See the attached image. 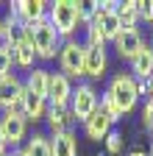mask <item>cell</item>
<instances>
[{"label": "cell", "mask_w": 153, "mask_h": 156, "mask_svg": "<svg viewBox=\"0 0 153 156\" xmlns=\"http://www.w3.org/2000/svg\"><path fill=\"white\" fill-rule=\"evenodd\" d=\"M106 153L109 156H117V153H123V134L120 131H109V136H106Z\"/></svg>", "instance_id": "7402d4cb"}, {"label": "cell", "mask_w": 153, "mask_h": 156, "mask_svg": "<svg viewBox=\"0 0 153 156\" xmlns=\"http://www.w3.org/2000/svg\"><path fill=\"white\" fill-rule=\"evenodd\" d=\"M20 112L28 123H36V120H45V114H47V101L39 95H33V92H23V101H20Z\"/></svg>", "instance_id": "5bb4252c"}, {"label": "cell", "mask_w": 153, "mask_h": 156, "mask_svg": "<svg viewBox=\"0 0 153 156\" xmlns=\"http://www.w3.org/2000/svg\"><path fill=\"white\" fill-rule=\"evenodd\" d=\"M142 128L153 136V101H145V106H142Z\"/></svg>", "instance_id": "cb8c5ba5"}, {"label": "cell", "mask_w": 153, "mask_h": 156, "mask_svg": "<svg viewBox=\"0 0 153 156\" xmlns=\"http://www.w3.org/2000/svg\"><path fill=\"white\" fill-rule=\"evenodd\" d=\"M23 153L25 156H53V151H50V136L47 134H33L31 140L23 145Z\"/></svg>", "instance_id": "ffe728a7"}, {"label": "cell", "mask_w": 153, "mask_h": 156, "mask_svg": "<svg viewBox=\"0 0 153 156\" xmlns=\"http://www.w3.org/2000/svg\"><path fill=\"white\" fill-rule=\"evenodd\" d=\"M148 45H150V48H153V31H150V42H148Z\"/></svg>", "instance_id": "f546056e"}, {"label": "cell", "mask_w": 153, "mask_h": 156, "mask_svg": "<svg viewBox=\"0 0 153 156\" xmlns=\"http://www.w3.org/2000/svg\"><path fill=\"white\" fill-rule=\"evenodd\" d=\"M148 156H153V140H150V153H148Z\"/></svg>", "instance_id": "4dcf8cb0"}, {"label": "cell", "mask_w": 153, "mask_h": 156, "mask_svg": "<svg viewBox=\"0 0 153 156\" xmlns=\"http://www.w3.org/2000/svg\"><path fill=\"white\" fill-rule=\"evenodd\" d=\"M128 64H131V70H128V73H131L134 78H137L139 84L150 81V78H153V48L145 42V45H142V50H139L137 56H134Z\"/></svg>", "instance_id": "8fae6325"}, {"label": "cell", "mask_w": 153, "mask_h": 156, "mask_svg": "<svg viewBox=\"0 0 153 156\" xmlns=\"http://www.w3.org/2000/svg\"><path fill=\"white\" fill-rule=\"evenodd\" d=\"M50 151H53V156H78V136H75V131L50 136Z\"/></svg>", "instance_id": "d6986e66"}, {"label": "cell", "mask_w": 153, "mask_h": 156, "mask_svg": "<svg viewBox=\"0 0 153 156\" xmlns=\"http://www.w3.org/2000/svg\"><path fill=\"white\" fill-rule=\"evenodd\" d=\"M25 89L28 92H33V95H39V98H45L47 101V84H50V70H45V67H33L31 73H28V78H25Z\"/></svg>", "instance_id": "ac0fdd59"}, {"label": "cell", "mask_w": 153, "mask_h": 156, "mask_svg": "<svg viewBox=\"0 0 153 156\" xmlns=\"http://www.w3.org/2000/svg\"><path fill=\"white\" fill-rule=\"evenodd\" d=\"M28 36H31V45H33L36 58L50 62V58L59 56V50H61V36L56 34V28L47 23V20H42V23L31 25V28H28Z\"/></svg>", "instance_id": "3957f363"}, {"label": "cell", "mask_w": 153, "mask_h": 156, "mask_svg": "<svg viewBox=\"0 0 153 156\" xmlns=\"http://www.w3.org/2000/svg\"><path fill=\"white\" fill-rule=\"evenodd\" d=\"M70 114L75 117V123H86L89 117L100 109V95L92 84H78L72 87V98H70Z\"/></svg>", "instance_id": "5b68a950"}, {"label": "cell", "mask_w": 153, "mask_h": 156, "mask_svg": "<svg viewBox=\"0 0 153 156\" xmlns=\"http://www.w3.org/2000/svg\"><path fill=\"white\" fill-rule=\"evenodd\" d=\"M9 9H11L9 14H14L25 28L47 20V3H45V0H14Z\"/></svg>", "instance_id": "52a82bcc"}, {"label": "cell", "mask_w": 153, "mask_h": 156, "mask_svg": "<svg viewBox=\"0 0 153 156\" xmlns=\"http://www.w3.org/2000/svg\"><path fill=\"white\" fill-rule=\"evenodd\" d=\"M106 92L111 95V101L117 103V109H120L123 114H131L134 109L139 106V98H142V92H139V81H137L131 73H117V75L109 81Z\"/></svg>", "instance_id": "7a4b0ae2"}, {"label": "cell", "mask_w": 153, "mask_h": 156, "mask_svg": "<svg viewBox=\"0 0 153 156\" xmlns=\"http://www.w3.org/2000/svg\"><path fill=\"white\" fill-rule=\"evenodd\" d=\"M106 67H109V53L106 48H86V64H84V75L98 81V78L106 75Z\"/></svg>", "instance_id": "4fadbf2b"}, {"label": "cell", "mask_w": 153, "mask_h": 156, "mask_svg": "<svg viewBox=\"0 0 153 156\" xmlns=\"http://www.w3.org/2000/svg\"><path fill=\"white\" fill-rule=\"evenodd\" d=\"M25 134H28V120L23 117L20 109L0 112V136H3V142L9 145V151H20Z\"/></svg>", "instance_id": "8992f818"}, {"label": "cell", "mask_w": 153, "mask_h": 156, "mask_svg": "<svg viewBox=\"0 0 153 156\" xmlns=\"http://www.w3.org/2000/svg\"><path fill=\"white\" fill-rule=\"evenodd\" d=\"M142 11H145V3H142V0H125V3H120L117 17H120L123 28H137L142 23Z\"/></svg>", "instance_id": "e0dca14e"}, {"label": "cell", "mask_w": 153, "mask_h": 156, "mask_svg": "<svg viewBox=\"0 0 153 156\" xmlns=\"http://www.w3.org/2000/svg\"><path fill=\"white\" fill-rule=\"evenodd\" d=\"M45 120H47V128L53 136H59V134H67L75 128V117L70 114V109H50L47 106V114H45Z\"/></svg>", "instance_id": "9a60e30c"}, {"label": "cell", "mask_w": 153, "mask_h": 156, "mask_svg": "<svg viewBox=\"0 0 153 156\" xmlns=\"http://www.w3.org/2000/svg\"><path fill=\"white\" fill-rule=\"evenodd\" d=\"M128 156H148V153H145V151H131Z\"/></svg>", "instance_id": "83f0119b"}, {"label": "cell", "mask_w": 153, "mask_h": 156, "mask_svg": "<svg viewBox=\"0 0 153 156\" xmlns=\"http://www.w3.org/2000/svg\"><path fill=\"white\" fill-rule=\"evenodd\" d=\"M47 23L56 28V34L61 39H72V34L78 28L89 25L86 3H81V0H53V3H47Z\"/></svg>", "instance_id": "6da1fadb"}, {"label": "cell", "mask_w": 153, "mask_h": 156, "mask_svg": "<svg viewBox=\"0 0 153 156\" xmlns=\"http://www.w3.org/2000/svg\"><path fill=\"white\" fill-rule=\"evenodd\" d=\"M23 92H25V84L17 78L14 73L0 78V112H11V109H20V101H23Z\"/></svg>", "instance_id": "9c48e42d"}, {"label": "cell", "mask_w": 153, "mask_h": 156, "mask_svg": "<svg viewBox=\"0 0 153 156\" xmlns=\"http://www.w3.org/2000/svg\"><path fill=\"white\" fill-rule=\"evenodd\" d=\"M100 109L111 117V123H120V120H123V112L117 109V103L111 101V95H109V92H103V95H100Z\"/></svg>", "instance_id": "44dd1931"}, {"label": "cell", "mask_w": 153, "mask_h": 156, "mask_svg": "<svg viewBox=\"0 0 153 156\" xmlns=\"http://www.w3.org/2000/svg\"><path fill=\"white\" fill-rule=\"evenodd\" d=\"M139 92L148 95V101H153V78H150V81H145V84H139Z\"/></svg>", "instance_id": "484cf974"}, {"label": "cell", "mask_w": 153, "mask_h": 156, "mask_svg": "<svg viewBox=\"0 0 153 156\" xmlns=\"http://www.w3.org/2000/svg\"><path fill=\"white\" fill-rule=\"evenodd\" d=\"M109 131H114V123H111V117H109L103 109H98V112H95L89 120L84 123V134H86V140H95V142L106 140Z\"/></svg>", "instance_id": "7c38bea8"}, {"label": "cell", "mask_w": 153, "mask_h": 156, "mask_svg": "<svg viewBox=\"0 0 153 156\" xmlns=\"http://www.w3.org/2000/svg\"><path fill=\"white\" fill-rule=\"evenodd\" d=\"M11 56H14V67L20 70H33L36 67V53H33V45H31V36L25 34V39H20L14 48H11Z\"/></svg>", "instance_id": "2e32d148"}, {"label": "cell", "mask_w": 153, "mask_h": 156, "mask_svg": "<svg viewBox=\"0 0 153 156\" xmlns=\"http://www.w3.org/2000/svg\"><path fill=\"white\" fill-rule=\"evenodd\" d=\"M59 73L67 75L70 81L84 78V64H86V45L78 39H64L61 50H59Z\"/></svg>", "instance_id": "277c9868"}, {"label": "cell", "mask_w": 153, "mask_h": 156, "mask_svg": "<svg viewBox=\"0 0 153 156\" xmlns=\"http://www.w3.org/2000/svg\"><path fill=\"white\" fill-rule=\"evenodd\" d=\"M142 20H145L148 25H153V0H148V3H145V11H142Z\"/></svg>", "instance_id": "d4e9b609"}, {"label": "cell", "mask_w": 153, "mask_h": 156, "mask_svg": "<svg viewBox=\"0 0 153 156\" xmlns=\"http://www.w3.org/2000/svg\"><path fill=\"white\" fill-rule=\"evenodd\" d=\"M0 6H3V3H0Z\"/></svg>", "instance_id": "1f68e13d"}, {"label": "cell", "mask_w": 153, "mask_h": 156, "mask_svg": "<svg viewBox=\"0 0 153 156\" xmlns=\"http://www.w3.org/2000/svg\"><path fill=\"white\" fill-rule=\"evenodd\" d=\"M111 45H114V50H117V56L123 58V62H131V58L142 50L145 39H142L139 28H123V31H120V36L114 39Z\"/></svg>", "instance_id": "30bf717a"}, {"label": "cell", "mask_w": 153, "mask_h": 156, "mask_svg": "<svg viewBox=\"0 0 153 156\" xmlns=\"http://www.w3.org/2000/svg\"><path fill=\"white\" fill-rule=\"evenodd\" d=\"M9 156H25V153H23V148H20V151H9Z\"/></svg>", "instance_id": "f1b7e54d"}, {"label": "cell", "mask_w": 153, "mask_h": 156, "mask_svg": "<svg viewBox=\"0 0 153 156\" xmlns=\"http://www.w3.org/2000/svg\"><path fill=\"white\" fill-rule=\"evenodd\" d=\"M11 70H14V56H11V48L0 45V78L9 75Z\"/></svg>", "instance_id": "603a6c76"}, {"label": "cell", "mask_w": 153, "mask_h": 156, "mask_svg": "<svg viewBox=\"0 0 153 156\" xmlns=\"http://www.w3.org/2000/svg\"><path fill=\"white\" fill-rule=\"evenodd\" d=\"M0 156H9V145L3 142V136H0Z\"/></svg>", "instance_id": "4316f807"}, {"label": "cell", "mask_w": 153, "mask_h": 156, "mask_svg": "<svg viewBox=\"0 0 153 156\" xmlns=\"http://www.w3.org/2000/svg\"><path fill=\"white\" fill-rule=\"evenodd\" d=\"M72 98V81L61 73H50V84H47V106L50 109H67Z\"/></svg>", "instance_id": "ba28073f"}]
</instances>
